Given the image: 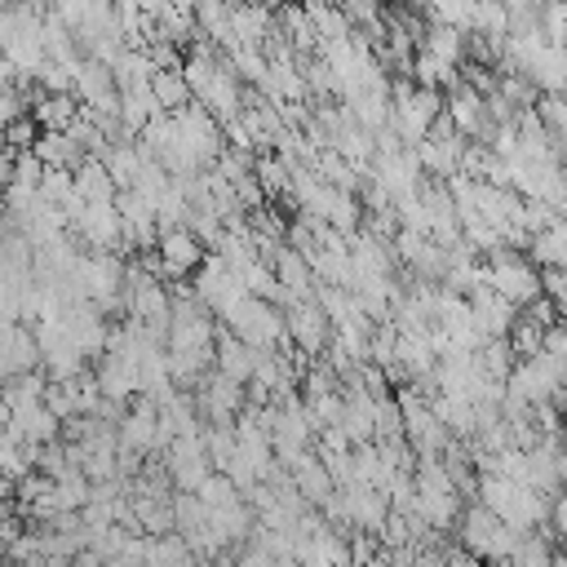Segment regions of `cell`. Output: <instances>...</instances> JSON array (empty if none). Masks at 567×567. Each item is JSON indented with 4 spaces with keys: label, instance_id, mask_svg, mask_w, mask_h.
<instances>
[{
    "label": "cell",
    "instance_id": "obj_2",
    "mask_svg": "<svg viewBox=\"0 0 567 567\" xmlns=\"http://www.w3.org/2000/svg\"><path fill=\"white\" fill-rule=\"evenodd\" d=\"M221 328L230 332V337H239L248 350H284V341H288V328H284V310L279 306H270V301H257V297H244L226 319H221Z\"/></svg>",
    "mask_w": 567,
    "mask_h": 567
},
{
    "label": "cell",
    "instance_id": "obj_9",
    "mask_svg": "<svg viewBox=\"0 0 567 567\" xmlns=\"http://www.w3.org/2000/svg\"><path fill=\"white\" fill-rule=\"evenodd\" d=\"M115 213H120V230H124V244L133 248H155L159 239V226H155V204L137 190H120L115 195Z\"/></svg>",
    "mask_w": 567,
    "mask_h": 567
},
{
    "label": "cell",
    "instance_id": "obj_24",
    "mask_svg": "<svg viewBox=\"0 0 567 567\" xmlns=\"http://www.w3.org/2000/svg\"><path fill=\"white\" fill-rule=\"evenodd\" d=\"M4 425H9V408L0 403V430H4Z\"/></svg>",
    "mask_w": 567,
    "mask_h": 567
},
{
    "label": "cell",
    "instance_id": "obj_5",
    "mask_svg": "<svg viewBox=\"0 0 567 567\" xmlns=\"http://www.w3.org/2000/svg\"><path fill=\"white\" fill-rule=\"evenodd\" d=\"M284 328H288V341L301 350V354H319L332 346V323L328 315L319 310V301H288L284 306Z\"/></svg>",
    "mask_w": 567,
    "mask_h": 567
},
{
    "label": "cell",
    "instance_id": "obj_16",
    "mask_svg": "<svg viewBox=\"0 0 567 567\" xmlns=\"http://www.w3.org/2000/svg\"><path fill=\"white\" fill-rule=\"evenodd\" d=\"M44 385H49L44 368H40V372H22V377H13V381L0 385V403H4L9 416H13V412H22V408H35L40 394H44Z\"/></svg>",
    "mask_w": 567,
    "mask_h": 567
},
{
    "label": "cell",
    "instance_id": "obj_22",
    "mask_svg": "<svg viewBox=\"0 0 567 567\" xmlns=\"http://www.w3.org/2000/svg\"><path fill=\"white\" fill-rule=\"evenodd\" d=\"M71 567H106V563H102V558H97L93 549H80V554L71 558Z\"/></svg>",
    "mask_w": 567,
    "mask_h": 567
},
{
    "label": "cell",
    "instance_id": "obj_19",
    "mask_svg": "<svg viewBox=\"0 0 567 567\" xmlns=\"http://www.w3.org/2000/svg\"><path fill=\"white\" fill-rule=\"evenodd\" d=\"M509 567H554V549H549V540L545 536H518V545H514V554L505 558Z\"/></svg>",
    "mask_w": 567,
    "mask_h": 567
},
{
    "label": "cell",
    "instance_id": "obj_26",
    "mask_svg": "<svg viewBox=\"0 0 567 567\" xmlns=\"http://www.w3.org/2000/svg\"><path fill=\"white\" fill-rule=\"evenodd\" d=\"M9 567H13V563H9Z\"/></svg>",
    "mask_w": 567,
    "mask_h": 567
},
{
    "label": "cell",
    "instance_id": "obj_10",
    "mask_svg": "<svg viewBox=\"0 0 567 567\" xmlns=\"http://www.w3.org/2000/svg\"><path fill=\"white\" fill-rule=\"evenodd\" d=\"M288 478H292V487H297V496L310 505V509H319L332 492H337V483H332V474H328V465L315 456V452H306L292 470H288Z\"/></svg>",
    "mask_w": 567,
    "mask_h": 567
},
{
    "label": "cell",
    "instance_id": "obj_3",
    "mask_svg": "<svg viewBox=\"0 0 567 567\" xmlns=\"http://www.w3.org/2000/svg\"><path fill=\"white\" fill-rule=\"evenodd\" d=\"M456 536H461L465 554H474V558H483V563H505V558L514 554V545H518V532H509V527H505L492 509H483L478 501L461 509Z\"/></svg>",
    "mask_w": 567,
    "mask_h": 567
},
{
    "label": "cell",
    "instance_id": "obj_1",
    "mask_svg": "<svg viewBox=\"0 0 567 567\" xmlns=\"http://www.w3.org/2000/svg\"><path fill=\"white\" fill-rule=\"evenodd\" d=\"M483 270H487V288L496 297H505L514 310H523V306H532V301L545 297L540 292V270L532 266V257L523 248H492L487 261H483Z\"/></svg>",
    "mask_w": 567,
    "mask_h": 567
},
{
    "label": "cell",
    "instance_id": "obj_14",
    "mask_svg": "<svg viewBox=\"0 0 567 567\" xmlns=\"http://www.w3.org/2000/svg\"><path fill=\"white\" fill-rule=\"evenodd\" d=\"M71 177H75V195H80V204H115V195H120L102 159H80Z\"/></svg>",
    "mask_w": 567,
    "mask_h": 567
},
{
    "label": "cell",
    "instance_id": "obj_4",
    "mask_svg": "<svg viewBox=\"0 0 567 567\" xmlns=\"http://www.w3.org/2000/svg\"><path fill=\"white\" fill-rule=\"evenodd\" d=\"M164 470H168V483L173 492H195L213 465H208V452H204V434H182L164 447Z\"/></svg>",
    "mask_w": 567,
    "mask_h": 567
},
{
    "label": "cell",
    "instance_id": "obj_13",
    "mask_svg": "<svg viewBox=\"0 0 567 567\" xmlns=\"http://www.w3.org/2000/svg\"><path fill=\"white\" fill-rule=\"evenodd\" d=\"M527 257L536 270H567V217L549 221L527 239Z\"/></svg>",
    "mask_w": 567,
    "mask_h": 567
},
{
    "label": "cell",
    "instance_id": "obj_8",
    "mask_svg": "<svg viewBox=\"0 0 567 567\" xmlns=\"http://www.w3.org/2000/svg\"><path fill=\"white\" fill-rule=\"evenodd\" d=\"M71 230H75L93 252H115V248H124V230H120L115 204H84L80 217L71 221Z\"/></svg>",
    "mask_w": 567,
    "mask_h": 567
},
{
    "label": "cell",
    "instance_id": "obj_18",
    "mask_svg": "<svg viewBox=\"0 0 567 567\" xmlns=\"http://www.w3.org/2000/svg\"><path fill=\"white\" fill-rule=\"evenodd\" d=\"M195 501L204 505V509H226V505H239V487L226 478V474H208L199 487H195Z\"/></svg>",
    "mask_w": 567,
    "mask_h": 567
},
{
    "label": "cell",
    "instance_id": "obj_7",
    "mask_svg": "<svg viewBox=\"0 0 567 567\" xmlns=\"http://www.w3.org/2000/svg\"><path fill=\"white\" fill-rule=\"evenodd\" d=\"M204 244L190 235V230H164L155 239V261H159V275L164 279H186L204 266Z\"/></svg>",
    "mask_w": 567,
    "mask_h": 567
},
{
    "label": "cell",
    "instance_id": "obj_23",
    "mask_svg": "<svg viewBox=\"0 0 567 567\" xmlns=\"http://www.w3.org/2000/svg\"><path fill=\"white\" fill-rule=\"evenodd\" d=\"M9 505H13V483L0 478V514H9Z\"/></svg>",
    "mask_w": 567,
    "mask_h": 567
},
{
    "label": "cell",
    "instance_id": "obj_6",
    "mask_svg": "<svg viewBox=\"0 0 567 567\" xmlns=\"http://www.w3.org/2000/svg\"><path fill=\"white\" fill-rule=\"evenodd\" d=\"M22 372H40V346H35V328L0 319V385L22 377Z\"/></svg>",
    "mask_w": 567,
    "mask_h": 567
},
{
    "label": "cell",
    "instance_id": "obj_15",
    "mask_svg": "<svg viewBox=\"0 0 567 567\" xmlns=\"http://www.w3.org/2000/svg\"><path fill=\"white\" fill-rule=\"evenodd\" d=\"M31 155H35L44 168H71V173H75V164L84 159V151H80L66 133H40L35 146H31Z\"/></svg>",
    "mask_w": 567,
    "mask_h": 567
},
{
    "label": "cell",
    "instance_id": "obj_20",
    "mask_svg": "<svg viewBox=\"0 0 567 567\" xmlns=\"http://www.w3.org/2000/svg\"><path fill=\"white\" fill-rule=\"evenodd\" d=\"M35 137H40V128H35V120H31V115H22V120L4 124V146H9L13 155L31 151V146H35Z\"/></svg>",
    "mask_w": 567,
    "mask_h": 567
},
{
    "label": "cell",
    "instance_id": "obj_21",
    "mask_svg": "<svg viewBox=\"0 0 567 567\" xmlns=\"http://www.w3.org/2000/svg\"><path fill=\"white\" fill-rule=\"evenodd\" d=\"M40 177H44V164H40L31 151L13 155V186H31V190H40Z\"/></svg>",
    "mask_w": 567,
    "mask_h": 567
},
{
    "label": "cell",
    "instance_id": "obj_12",
    "mask_svg": "<svg viewBox=\"0 0 567 567\" xmlns=\"http://www.w3.org/2000/svg\"><path fill=\"white\" fill-rule=\"evenodd\" d=\"M252 363H257V350H248L239 337H230L226 328H217V341H213V368L239 385H248L252 377Z\"/></svg>",
    "mask_w": 567,
    "mask_h": 567
},
{
    "label": "cell",
    "instance_id": "obj_17",
    "mask_svg": "<svg viewBox=\"0 0 567 567\" xmlns=\"http://www.w3.org/2000/svg\"><path fill=\"white\" fill-rule=\"evenodd\" d=\"M151 93H155V106H159L164 115H173V111H182V106L195 102L190 89H186L182 66H177V71H155V75H151Z\"/></svg>",
    "mask_w": 567,
    "mask_h": 567
},
{
    "label": "cell",
    "instance_id": "obj_11",
    "mask_svg": "<svg viewBox=\"0 0 567 567\" xmlns=\"http://www.w3.org/2000/svg\"><path fill=\"white\" fill-rule=\"evenodd\" d=\"M31 120L40 133H71V124L80 120V102H75V93H40L35 89Z\"/></svg>",
    "mask_w": 567,
    "mask_h": 567
},
{
    "label": "cell",
    "instance_id": "obj_25",
    "mask_svg": "<svg viewBox=\"0 0 567 567\" xmlns=\"http://www.w3.org/2000/svg\"><path fill=\"white\" fill-rule=\"evenodd\" d=\"M372 567H394V563H390V558H385V554H381V558H377V563H372Z\"/></svg>",
    "mask_w": 567,
    "mask_h": 567
}]
</instances>
